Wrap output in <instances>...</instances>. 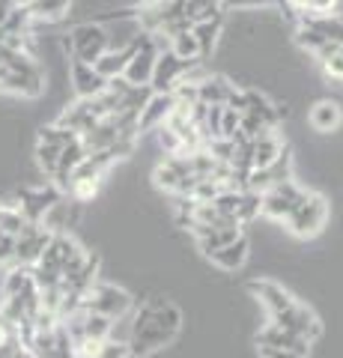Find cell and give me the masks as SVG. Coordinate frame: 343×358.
Masks as SVG:
<instances>
[{
    "label": "cell",
    "mask_w": 343,
    "mask_h": 358,
    "mask_svg": "<svg viewBox=\"0 0 343 358\" xmlns=\"http://www.w3.org/2000/svg\"><path fill=\"white\" fill-rule=\"evenodd\" d=\"M13 358H36V355H33L30 350H24V346H18V350L13 352Z\"/></svg>",
    "instance_id": "obj_28"
},
{
    "label": "cell",
    "mask_w": 343,
    "mask_h": 358,
    "mask_svg": "<svg viewBox=\"0 0 343 358\" xmlns=\"http://www.w3.org/2000/svg\"><path fill=\"white\" fill-rule=\"evenodd\" d=\"M15 3H18V6H27V3H30V0H15Z\"/></svg>",
    "instance_id": "obj_29"
},
{
    "label": "cell",
    "mask_w": 343,
    "mask_h": 358,
    "mask_svg": "<svg viewBox=\"0 0 343 358\" xmlns=\"http://www.w3.org/2000/svg\"><path fill=\"white\" fill-rule=\"evenodd\" d=\"M78 308H87V310H96L102 313L108 320H123L135 310V299L126 289H119L114 284H93L90 289L84 293L81 305Z\"/></svg>",
    "instance_id": "obj_4"
},
{
    "label": "cell",
    "mask_w": 343,
    "mask_h": 358,
    "mask_svg": "<svg viewBox=\"0 0 343 358\" xmlns=\"http://www.w3.org/2000/svg\"><path fill=\"white\" fill-rule=\"evenodd\" d=\"M63 197V192L54 182L48 185H36V188H24V192L18 194V209H21V215H24L27 221H42L48 215V209L57 203V200Z\"/></svg>",
    "instance_id": "obj_11"
},
{
    "label": "cell",
    "mask_w": 343,
    "mask_h": 358,
    "mask_svg": "<svg viewBox=\"0 0 343 358\" xmlns=\"http://www.w3.org/2000/svg\"><path fill=\"white\" fill-rule=\"evenodd\" d=\"M248 293L265 308L269 320L278 317V313H284L286 308H293L295 301H298V299L290 293V289H284L278 281H269V278H260V281H248Z\"/></svg>",
    "instance_id": "obj_10"
},
{
    "label": "cell",
    "mask_w": 343,
    "mask_h": 358,
    "mask_svg": "<svg viewBox=\"0 0 343 358\" xmlns=\"http://www.w3.org/2000/svg\"><path fill=\"white\" fill-rule=\"evenodd\" d=\"M337 54H340V57H343V45H337Z\"/></svg>",
    "instance_id": "obj_30"
},
{
    "label": "cell",
    "mask_w": 343,
    "mask_h": 358,
    "mask_svg": "<svg viewBox=\"0 0 343 358\" xmlns=\"http://www.w3.org/2000/svg\"><path fill=\"white\" fill-rule=\"evenodd\" d=\"M265 6H272V0H230L224 9H248V13H254V9H265Z\"/></svg>",
    "instance_id": "obj_26"
},
{
    "label": "cell",
    "mask_w": 343,
    "mask_h": 358,
    "mask_svg": "<svg viewBox=\"0 0 343 358\" xmlns=\"http://www.w3.org/2000/svg\"><path fill=\"white\" fill-rule=\"evenodd\" d=\"M54 233L42 221H24V227L15 236V263L18 266H36V260L45 251Z\"/></svg>",
    "instance_id": "obj_7"
},
{
    "label": "cell",
    "mask_w": 343,
    "mask_h": 358,
    "mask_svg": "<svg viewBox=\"0 0 343 358\" xmlns=\"http://www.w3.org/2000/svg\"><path fill=\"white\" fill-rule=\"evenodd\" d=\"M221 30H224V18L221 15H212V18H203V21H194L191 24V33L197 36V42H200V54H203V60L212 54L215 48V42L221 36Z\"/></svg>",
    "instance_id": "obj_21"
},
{
    "label": "cell",
    "mask_w": 343,
    "mask_h": 358,
    "mask_svg": "<svg viewBox=\"0 0 343 358\" xmlns=\"http://www.w3.org/2000/svg\"><path fill=\"white\" fill-rule=\"evenodd\" d=\"M188 66H191V63L180 60L168 48V45H164L161 54H159V60H156V69H152V78H149V90H152V93H173V90L180 87V81L185 78Z\"/></svg>",
    "instance_id": "obj_9"
},
{
    "label": "cell",
    "mask_w": 343,
    "mask_h": 358,
    "mask_svg": "<svg viewBox=\"0 0 343 358\" xmlns=\"http://www.w3.org/2000/svg\"><path fill=\"white\" fill-rule=\"evenodd\" d=\"M147 3H156V0H147Z\"/></svg>",
    "instance_id": "obj_32"
},
{
    "label": "cell",
    "mask_w": 343,
    "mask_h": 358,
    "mask_svg": "<svg viewBox=\"0 0 343 358\" xmlns=\"http://www.w3.org/2000/svg\"><path fill=\"white\" fill-rule=\"evenodd\" d=\"M69 81H72V90L78 99H96L98 93L108 90V78L98 75L93 63H84L75 57H69Z\"/></svg>",
    "instance_id": "obj_12"
},
{
    "label": "cell",
    "mask_w": 343,
    "mask_h": 358,
    "mask_svg": "<svg viewBox=\"0 0 343 358\" xmlns=\"http://www.w3.org/2000/svg\"><path fill=\"white\" fill-rule=\"evenodd\" d=\"M284 179H293V152L290 150H284L272 164L257 167V171H248L245 173V188L254 194H263V192H269V188H275L278 182H284Z\"/></svg>",
    "instance_id": "obj_8"
},
{
    "label": "cell",
    "mask_w": 343,
    "mask_h": 358,
    "mask_svg": "<svg viewBox=\"0 0 343 358\" xmlns=\"http://www.w3.org/2000/svg\"><path fill=\"white\" fill-rule=\"evenodd\" d=\"M66 48H69V57L75 60L96 63L110 48V27L96 18L84 21V24H75L69 30V39H66Z\"/></svg>",
    "instance_id": "obj_2"
},
{
    "label": "cell",
    "mask_w": 343,
    "mask_h": 358,
    "mask_svg": "<svg viewBox=\"0 0 343 358\" xmlns=\"http://www.w3.org/2000/svg\"><path fill=\"white\" fill-rule=\"evenodd\" d=\"M248 254H251V242L245 233H242L233 242H227L224 248L206 254V260H212V266H218L221 272H239V268L248 263Z\"/></svg>",
    "instance_id": "obj_16"
},
{
    "label": "cell",
    "mask_w": 343,
    "mask_h": 358,
    "mask_svg": "<svg viewBox=\"0 0 343 358\" xmlns=\"http://www.w3.org/2000/svg\"><path fill=\"white\" fill-rule=\"evenodd\" d=\"M260 355L263 358H305L293 350H281V346H260Z\"/></svg>",
    "instance_id": "obj_27"
},
{
    "label": "cell",
    "mask_w": 343,
    "mask_h": 358,
    "mask_svg": "<svg viewBox=\"0 0 343 358\" xmlns=\"http://www.w3.org/2000/svg\"><path fill=\"white\" fill-rule=\"evenodd\" d=\"M269 322H278V326H284V329H293L298 334H305L311 343L319 338V334H323V322H319V317L307 305H302V301H295L293 308H286L284 313L272 317Z\"/></svg>",
    "instance_id": "obj_13"
},
{
    "label": "cell",
    "mask_w": 343,
    "mask_h": 358,
    "mask_svg": "<svg viewBox=\"0 0 343 358\" xmlns=\"http://www.w3.org/2000/svg\"><path fill=\"white\" fill-rule=\"evenodd\" d=\"M15 263V233L0 230V266Z\"/></svg>",
    "instance_id": "obj_25"
},
{
    "label": "cell",
    "mask_w": 343,
    "mask_h": 358,
    "mask_svg": "<svg viewBox=\"0 0 343 358\" xmlns=\"http://www.w3.org/2000/svg\"><path fill=\"white\" fill-rule=\"evenodd\" d=\"M236 96V87L221 75H203L197 81V99L203 105H230Z\"/></svg>",
    "instance_id": "obj_18"
},
{
    "label": "cell",
    "mask_w": 343,
    "mask_h": 358,
    "mask_svg": "<svg viewBox=\"0 0 343 358\" xmlns=\"http://www.w3.org/2000/svg\"><path fill=\"white\" fill-rule=\"evenodd\" d=\"M173 108H176V96L173 93H149V99L138 110V134L161 129L164 122H168Z\"/></svg>",
    "instance_id": "obj_14"
},
{
    "label": "cell",
    "mask_w": 343,
    "mask_h": 358,
    "mask_svg": "<svg viewBox=\"0 0 343 358\" xmlns=\"http://www.w3.org/2000/svg\"><path fill=\"white\" fill-rule=\"evenodd\" d=\"M319 66H323V75L328 78V81H343V57L337 54V48L331 51Z\"/></svg>",
    "instance_id": "obj_24"
},
{
    "label": "cell",
    "mask_w": 343,
    "mask_h": 358,
    "mask_svg": "<svg viewBox=\"0 0 343 358\" xmlns=\"http://www.w3.org/2000/svg\"><path fill=\"white\" fill-rule=\"evenodd\" d=\"M337 6V0H286V9H290V18L298 21L302 15H323L331 13Z\"/></svg>",
    "instance_id": "obj_23"
},
{
    "label": "cell",
    "mask_w": 343,
    "mask_h": 358,
    "mask_svg": "<svg viewBox=\"0 0 343 358\" xmlns=\"http://www.w3.org/2000/svg\"><path fill=\"white\" fill-rule=\"evenodd\" d=\"M307 122H311V129L319 131V134L337 131L340 122H343L340 102H335V99H319V102H314L311 110H307Z\"/></svg>",
    "instance_id": "obj_17"
},
{
    "label": "cell",
    "mask_w": 343,
    "mask_h": 358,
    "mask_svg": "<svg viewBox=\"0 0 343 358\" xmlns=\"http://www.w3.org/2000/svg\"><path fill=\"white\" fill-rule=\"evenodd\" d=\"M227 3H230V0H221V6H227Z\"/></svg>",
    "instance_id": "obj_31"
},
{
    "label": "cell",
    "mask_w": 343,
    "mask_h": 358,
    "mask_svg": "<svg viewBox=\"0 0 343 358\" xmlns=\"http://www.w3.org/2000/svg\"><path fill=\"white\" fill-rule=\"evenodd\" d=\"M257 346H281V350H293L298 355H305L311 352V341L305 338V334H298L293 329H284L278 326V322H269L260 334H257Z\"/></svg>",
    "instance_id": "obj_15"
},
{
    "label": "cell",
    "mask_w": 343,
    "mask_h": 358,
    "mask_svg": "<svg viewBox=\"0 0 343 358\" xmlns=\"http://www.w3.org/2000/svg\"><path fill=\"white\" fill-rule=\"evenodd\" d=\"M182 331V310L168 299L143 301L129 326V355H152L176 341Z\"/></svg>",
    "instance_id": "obj_1"
},
{
    "label": "cell",
    "mask_w": 343,
    "mask_h": 358,
    "mask_svg": "<svg viewBox=\"0 0 343 358\" xmlns=\"http://www.w3.org/2000/svg\"><path fill=\"white\" fill-rule=\"evenodd\" d=\"M295 24H307L316 33H323L328 42L343 45V13H335V9H331V13H323V15H302Z\"/></svg>",
    "instance_id": "obj_19"
},
{
    "label": "cell",
    "mask_w": 343,
    "mask_h": 358,
    "mask_svg": "<svg viewBox=\"0 0 343 358\" xmlns=\"http://www.w3.org/2000/svg\"><path fill=\"white\" fill-rule=\"evenodd\" d=\"M75 0H30L27 3V15L33 21H60Z\"/></svg>",
    "instance_id": "obj_22"
},
{
    "label": "cell",
    "mask_w": 343,
    "mask_h": 358,
    "mask_svg": "<svg viewBox=\"0 0 343 358\" xmlns=\"http://www.w3.org/2000/svg\"><path fill=\"white\" fill-rule=\"evenodd\" d=\"M168 48H170L180 60H185V63H203L200 42H197V36L191 33V27L173 33V36H168Z\"/></svg>",
    "instance_id": "obj_20"
},
{
    "label": "cell",
    "mask_w": 343,
    "mask_h": 358,
    "mask_svg": "<svg viewBox=\"0 0 343 358\" xmlns=\"http://www.w3.org/2000/svg\"><path fill=\"white\" fill-rule=\"evenodd\" d=\"M185 230L194 236L197 248L203 251V257L212 254V251H218V248H224L227 242H233L236 236H242V233H245L239 221H230V218L215 221V224H185Z\"/></svg>",
    "instance_id": "obj_6"
},
{
    "label": "cell",
    "mask_w": 343,
    "mask_h": 358,
    "mask_svg": "<svg viewBox=\"0 0 343 358\" xmlns=\"http://www.w3.org/2000/svg\"><path fill=\"white\" fill-rule=\"evenodd\" d=\"M328 200L326 194H319V192H307V197L298 203V209L293 212L290 218L284 221V227L293 233L295 239H314L323 233L326 227V221H328Z\"/></svg>",
    "instance_id": "obj_3"
},
{
    "label": "cell",
    "mask_w": 343,
    "mask_h": 358,
    "mask_svg": "<svg viewBox=\"0 0 343 358\" xmlns=\"http://www.w3.org/2000/svg\"><path fill=\"white\" fill-rule=\"evenodd\" d=\"M307 197V188L298 185L295 179H284L275 188L260 194V215L263 218H272V221H286L298 209V203Z\"/></svg>",
    "instance_id": "obj_5"
}]
</instances>
